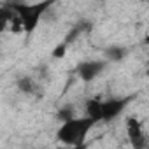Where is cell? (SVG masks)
<instances>
[{
  "mask_svg": "<svg viewBox=\"0 0 149 149\" xmlns=\"http://www.w3.org/2000/svg\"><path fill=\"white\" fill-rule=\"evenodd\" d=\"M54 2L56 0H40V2H35V4H9V7L14 11V16L18 18L21 32H25L26 35H32V32L40 23V18L44 16V13Z\"/></svg>",
  "mask_w": 149,
  "mask_h": 149,
  "instance_id": "1",
  "label": "cell"
},
{
  "mask_svg": "<svg viewBox=\"0 0 149 149\" xmlns=\"http://www.w3.org/2000/svg\"><path fill=\"white\" fill-rule=\"evenodd\" d=\"M95 126V121L88 116L84 118H72L68 121H63L61 126L56 132V139L65 146L79 147L84 144L90 130Z\"/></svg>",
  "mask_w": 149,
  "mask_h": 149,
  "instance_id": "2",
  "label": "cell"
},
{
  "mask_svg": "<svg viewBox=\"0 0 149 149\" xmlns=\"http://www.w3.org/2000/svg\"><path fill=\"white\" fill-rule=\"evenodd\" d=\"M105 67H107L105 60H90L77 65V74L83 83H91L105 70Z\"/></svg>",
  "mask_w": 149,
  "mask_h": 149,
  "instance_id": "3",
  "label": "cell"
},
{
  "mask_svg": "<svg viewBox=\"0 0 149 149\" xmlns=\"http://www.w3.org/2000/svg\"><path fill=\"white\" fill-rule=\"evenodd\" d=\"M132 102V97H123V98H109L102 102V121H112L116 119L126 105Z\"/></svg>",
  "mask_w": 149,
  "mask_h": 149,
  "instance_id": "4",
  "label": "cell"
},
{
  "mask_svg": "<svg viewBox=\"0 0 149 149\" xmlns=\"http://www.w3.org/2000/svg\"><path fill=\"white\" fill-rule=\"evenodd\" d=\"M126 132H128V139L135 149L146 147L147 142H146V135H144V130H142V125L139 123V119L128 118L126 119Z\"/></svg>",
  "mask_w": 149,
  "mask_h": 149,
  "instance_id": "5",
  "label": "cell"
},
{
  "mask_svg": "<svg viewBox=\"0 0 149 149\" xmlns=\"http://www.w3.org/2000/svg\"><path fill=\"white\" fill-rule=\"evenodd\" d=\"M104 56L107 58V61L118 63V61H121L128 56V49L125 46H107L104 49Z\"/></svg>",
  "mask_w": 149,
  "mask_h": 149,
  "instance_id": "6",
  "label": "cell"
},
{
  "mask_svg": "<svg viewBox=\"0 0 149 149\" xmlns=\"http://www.w3.org/2000/svg\"><path fill=\"white\" fill-rule=\"evenodd\" d=\"M84 111H86V116L91 118L95 123L102 121V102H100V100H97V98H90V100L86 102Z\"/></svg>",
  "mask_w": 149,
  "mask_h": 149,
  "instance_id": "7",
  "label": "cell"
},
{
  "mask_svg": "<svg viewBox=\"0 0 149 149\" xmlns=\"http://www.w3.org/2000/svg\"><path fill=\"white\" fill-rule=\"evenodd\" d=\"M16 86H18V90H19L21 93H25V95H33V91H35V88H37L35 81H33L32 77H28V76L18 77V79H16Z\"/></svg>",
  "mask_w": 149,
  "mask_h": 149,
  "instance_id": "8",
  "label": "cell"
},
{
  "mask_svg": "<svg viewBox=\"0 0 149 149\" xmlns=\"http://www.w3.org/2000/svg\"><path fill=\"white\" fill-rule=\"evenodd\" d=\"M13 16H14V11H13L9 6L0 7V33L7 30L9 23L13 21Z\"/></svg>",
  "mask_w": 149,
  "mask_h": 149,
  "instance_id": "9",
  "label": "cell"
},
{
  "mask_svg": "<svg viewBox=\"0 0 149 149\" xmlns=\"http://www.w3.org/2000/svg\"><path fill=\"white\" fill-rule=\"evenodd\" d=\"M72 118H76V109H74V105H61L56 112V119L58 121H68Z\"/></svg>",
  "mask_w": 149,
  "mask_h": 149,
  "instance_id": "10",
  "label": "cell"
},
{
  "mask_svg": "<svg viewBox=\"0 0 149 149\" xmlns=\"http://www.w3.org/2000/svg\"><path fill=\"white\" fill-rule=\"evenodd\" d=\"M67 47H68V44H67L65 40H63V42H60V44L53 49V53H51V54H53V58H56V60L63 58V56L67 54Z\"/></svg>",
  "mask_w": 149,
  "mask_h": 149,
  "instance_id": "11",
  "label": "cell"
}]
</instances>
